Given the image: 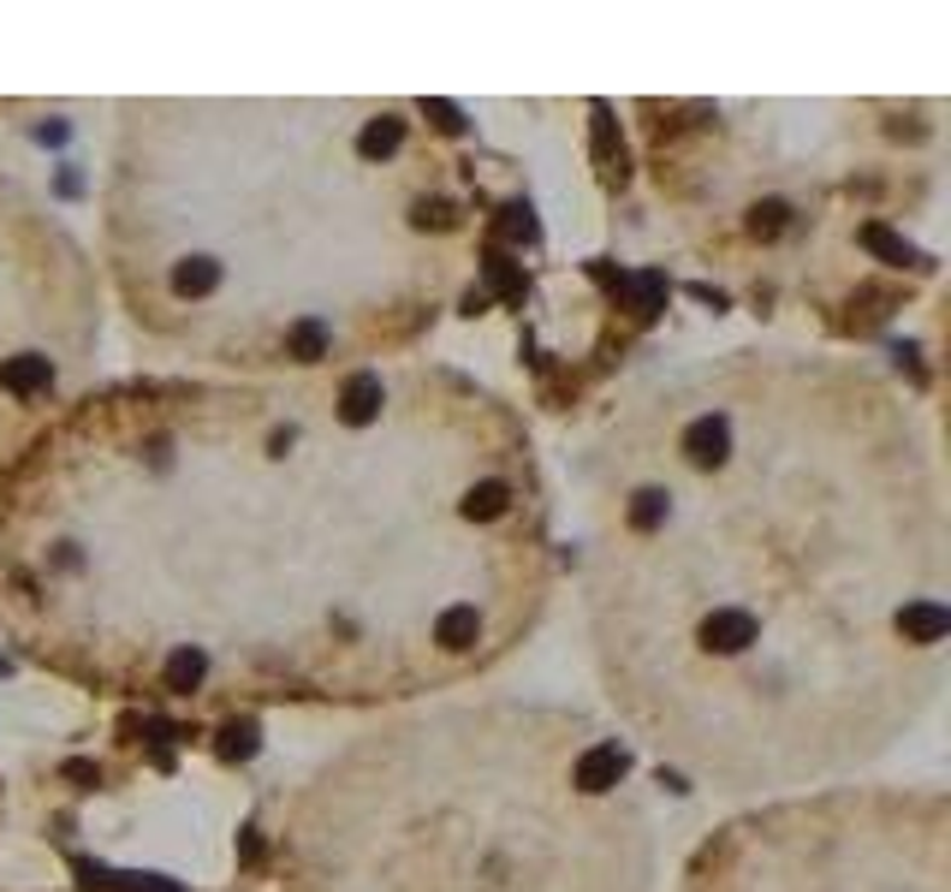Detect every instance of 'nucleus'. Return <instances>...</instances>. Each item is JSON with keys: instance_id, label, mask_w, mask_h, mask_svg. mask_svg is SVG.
I'll list each match as a JSON object with an SVG mask.
<instances>
[{"instance_id": "obj_4", "label": "nucleus", "mask_w": 951, "mask_h": 892, "mask_svg": "<svg viewBox=\"0 0 951 892\" xmlns=\"http://www.w3.org/2000/svg\"><path fill=\"white\" fill-rule=\"evenodd\" d=\"M274 892H661L636 750L535 696L375 714L291 785Z\"/></svg>"}, {"instance_id": "obj_7", "label": "nucleus", "mask_w": 951, "mask_h": 892, "mask_svg": "<svg viewBox=\"0 0 951 892\" xmlns=\"http://www.w3.org/2000/svg\"><path fill=\"white\" fill-rule=\"evenodd\" d=\"M101 291L72 220L19 174H0V465L96 381Z\"/></svg>"}, {"instance_id": "obj_9", "label": "nucleus", "mask_w": 951, "mask_h": 892, "mask_svg": "<svg viewBox=\"0 0 951 892\" xmlns=\"http://www.w3.org/2000/svg\"><path fill=\"white\" fill-rule=\"evenodd\" d=\"M0 815H7V780H0Z\"/></svg>"}, {"instance_id": "obj_1", "label": "nucleus", "mask_w": 951, "mask_h": 892, "mask_svg": "<svg viewBox=\"0 0 951 892\" xmlns=\"http://www.w3.org/2000/svg\"><path fill=\"white\" fill-rule=\"evenodd\" d=\"M559 583L529 417L458 364L90 381L0 465V648L143 714H393Z\"/></svg>"}, {"instance_id": "obj_3", "label": "nucleus", "mask_w": 951, "mask_h": 892, "mask_svg": "<svg viewBox=\"0 0 951 892\" xmlns=\"http://www.w3.org/2000/svg\"><path fill=\"white\" fill-rule=\"evenodd\" d=\"M529 197L446 101L131 96L96 191L126 328L215 375L405 364L517 268Z\"/></svg>"}, {"instance_id": "obj_6", "label": "nucleus", "mask_w": 951, "mask_h": 892, "mask_svg": "<svg viewBox=\"0 0 951 892\" xmlns=\"http://www.w3.org/2000/svg\"><path fill=\"white\" fill-rule=\"evenodd\" d=\"M672 892H951V797L851 780L743 803L696 839Z\"/></svg>"}, {"instance_id": "obj_5", "label": "nucleus", "mask_w": 951, "mask_h": 892, "mask_svg": "<svg viewBox=\"0 0 951 892\" xmlns=\"http://www.w3.org/2000/svg\"><path fill=\"white\" fill-rule=\"evenodd\" d=\"M631 137L672 250L755 316L869 339L940 280V96H648Z\"/></svg>"}, {"instance_id": "obj_8", "label": "nucleus", "mask_w": 951, "mask_h": 892, "mask_svg": "<svg viewBox=\"0 0 951 892\" xmlns=\"http://www.w3.org/2000/svg\"><path fill=\"white\" fill-rule=\"evenodd\" d=\"M0 892H83V886H0Z\"/></svg>"}, {"instance_id": "obj_2", "label": "nucleus", "mask_w": 951, "mask_h": 892, "mask_svg": "<svg viewBox=\"0 0 951 892\" xmlns=\"http://www.w3.org/2000/svg\"><path fill=\"white\" fill-rule=\"evenodd\" d=\"M577 602L625 744L732 803L851 785L945 702L940 410L856 351L643 369L571 458Z\"/></svg>"}]
</instances>
